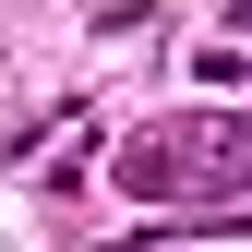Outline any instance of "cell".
Returning a JSON list of instances; mask_svg holds the SVG:
<instances>
[{"label":"cell","mask_w":252,"mask_h":252,"mask_svg":"<svg viewBox=\"0 0 252 252\" xmlns=\"http://www.w3.org/2000/svg\"><path fill=\"white\" fill-rule=\"evenodd\" d=\"M240 180H252V120H192L132 144V192H240Z\"/></svg>","instance_id":"6da1fadb"}]
</instances>
